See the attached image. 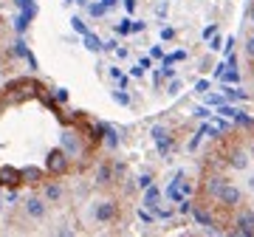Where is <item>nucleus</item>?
I'll list each match as a JSON object with an SVG mask.
<instances>
[{
  "label": "nucleus",
  "instance_id": "obj_7",
  "mask_svg": "<svg viewBox=\"0 0 254 237\" xmlns=\"http://www.w3.org/2000/svg\"><path fill=\"white\" fill-rule=\"evenodd\" d=\"M252 152H254V144H252Z\"/></svg>",
  "mask_w": 254,
  "mask_h": 237
},
{
  "label": "nucleus",
  "instance_id": "obj_6",
  "mask_svg": "<svg viewBox=\"0 0 254 237\" xmlns=\"http://www.w3.org/2000/svg\"><path fill=\"white\" fill-rule=\"evenodd\" d=\"M246 51H249V57H254V37H249V45H246Z\"/></svg>",
  "mask_w": 254,
  "mask_h": 237
},
{
  "label": "nucleus",
  "instance_id": "obj_2",
  "mask_svg": "<svg viewBox=\"0 0 254 237\" xmlns=\"http://www.w3.org/2000/svg\"><path fill=\"white\" fill-rule=\"evenodd\" d=\"M26 215L34 220H43L45 218V203L40 201V198H29V201H26Z\"/></svg>",
  "mask_w": 254,
  "mask_h": 237
},
{
  "label": "nucleus",
  "instance_id": "obj_3",
  "mask_svg": "<svg viewBox=\"0 0 254 237\" xmlns=\"http://www.w3.org/2000/svg\"><path fill=\"white\" fill-rule=\"evenodd\" d=\"M93 215H96V218H99V220H113V218H116V203H110V201L99 203Z\"/></svg>",
  "mask_w": 254,
  "mask_h": 237
},
{
  "label": "nucleus",
  "instance_id": "obj_4",
  "mask_svg": "<svg viewBox=\"0 0 254 237\" xmlns=\"http://www.w3.org/2000/svg\"><path fill=\"white\" fill-rule=\"evenodd\" d=\"M0 184H9V186L20 184V172H17V169L3 167V169H0Z\"/></svg>",
  "mask_w": 254,
  "mask_h": 237
},
{
  "label": "nucleus",
  "instance_id": "obj_1",
  "mask_svg": "<svg viewBox=\"0 0 254 237\" xmlns=\"http://www.w3.org/2000/svg\"><path fill=\"white\" fill-rule=\"evenodd\" d=\"M65 167H68L65 152H62V150H54L48 155V169L54 172V175H62V172H65Z\"/></svg>",
  "mask_w": 254,
  "mask_h": 237
},
{
  "label": "nucleus",
  "instance_id": "obj_5",
  "mask_svg": "<svg viewBox=\"0 0 254 237\" xmlns=\"http://www.w3.org/2000/svg\"><path fill=\"white\" fill-rule=\"evenodd\" d=\"M60 195H62V189H60V186H45V198H48V201H57V198H60Z\"/></svg>",
  "mask_w": 254,
  "mask_h": 237
}]
</instances>
